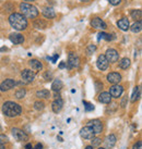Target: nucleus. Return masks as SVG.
Masks as SVG:
<instances>
[{
	"label": "nucleus",
	"mask_w": 142,
	"mask_h": 149,
	"mask_svg": "<svg viewBox=\"0 0 142 149\" xmlns=\"http://www.w3.org/2000/svg\"><path fill=\"white\" fill-rule=\"evenodd\" d=\"M107 81H108L109 83L116 85V84H118L121 81V75L119 74V73H116V72L109 73V74L107 75Z\"/></svg>",
	"instance_id": "obj_14"
},
{
	"label": "nucleus",
	"mask_w": 142,
	"mask_h": 149,
	"mask_svg": "<svg viewBox=\"0 0 142 149\" xmlns=\"http://www.w3.org/2000/svg\"><path fill=\"white\" fill-rule=\"evenodd\" d=\"M34 26L38 29H46L47 24L45 21H43V20H39V19H38V20H36V21L34 22Z\"/></svg>",
	"instance_id": "obj_26"
},
{
	"label": "nucleus",
	"mask_w": 142,
	"mask_h": 149,
	"mask_svg": "<svg viewBox=\"0 0 142 149\" xmlns=\"http://www.w3.org/2000/svg\"><path fill=\"white\" fill-rule=\"evenodd\" d=\"M43 15L47 19H54L56 17V13H55V10L51 7H46V8L43 9Z\"/></svg>",
	"instance_id": "obj_19"
},
{
	"label": "nucleus",
	"mask_w": 142,
	"mask_h": 149,
	"mask_svg": "<svg viewBox=\"0 0 142 149\" xmlns=\"http://www.w3.org/2000/svg\"><path fill=\"white\" fill-rule=\"evenodd\" d=\"M10 40L13 42V44H15V45H20V44H23L24 42V37H23V35L19 33H13L10 35Z\"/></svg>",
	"instance_id": "obj_15"
},
{
	"label": "nucleus",
	"mask_w": 142,
	"mask_h": 149,
	"mask_svg": "<svg viewBox=\"0 0 142 149\" xmlns=\"http://www.w3.org/2000/svg\"><path fill=\"white\" fill-rule=\"evenodd\" d=\"M0 130H1V128H0Z\"/></svg>",
	"instance_id": "obj_49"
},
{
	"label": "nucleus",
	"mask_w": 142,
	"mask_h": 149,
	"mask_svg": "<svg viewBox=\"0 0 142 149\" xmlns=\"http://www.w3.org/2000/svg\"><path fill=\"white\" fill-rule=\"evenodd\" d=\"M29 65L33 69V70H42L43 69V64L38 60H30L29 61Z\"/></svg>",
	"instance_id": "obj_21"
},
{
	"label": "nucleus",
	"mask_w": 142,
	"mask_h": 149,
	"mask_svg": "<svg viewBox=\"0 0 142 149\" xmlns=\"http://www.w3.org/2000/svg\"><path fill=\"white\" fill-rule=\"evenodd\" d=\"M66 68V62H61L59 64V69H65Z\"/></svg>",
	"instance_id": "obj_40"
},
{
	"label": "nucleus",
	"mask_w": 142,
	"mask_h": 149,
	"mask_svg": "<svg viewBox=\"0 0 142 149\" xmlns=\"http://www.w3.org/2000/svg\"><path fill=\"white\" fill-rule=\"evenodd\" d=\"M58 57H59V56H58V54H55V56H54V58H53V59H51V60H53V62H56V61H57V59H58Z\"/></svg>",
	"instance_id": "obj_41"
},
{
	"label": "nucleus",
	"mask_w": 142,
	"mask_h": 149,
	"mask_svg": "<svg viewBox=\"0 0 142 149\" xmlns=\"http://www.w3.org/2000/svg\"><path fill=\"white\" fill-rule=\"evenodd\" d=\"M20 10L22 12V15L29 17V19H35L38 15L37 8L32 6V4L26 3V2H22L20 4Z\"/></svg>",
	"instance_id": "obj_3"
},
{
	"label": "nucleus",
	"mask_w": 142,
	"mask_h": 149,
	"mask_svg": "<svg viewBox=\"0 0 142 149\" xmlns=\"http://www.w3.org/2000/svg\"><path fill=\"white\" fill-rule=\"evenodd\" d=\"M25 1H35V0H25Z\"/></svg>",
	"instance_id": "obj_47"
},
{
	"label": "nucleus",
	"mask_w": 142,
	"mask_h": 149,
	"mask_svg": "<svg viewBox=\"0 0 142 149\" xmlns=\"http://www.w3.org/2000/svg\"><path fill=\"white\" fill-rule=\"evenodd\" d=\"M89 126L92 128L95 134H100V133H102V131H103V124H102V122H101L100 120H97V119L90 121V122H89Z\"/></svg>",
	"instance_id": "obj_8"
},
{
	"label": "nucleus",
	"mask_w": 142,
	"mask_h": 149,
	"mask_svg": "<svg viewBox=\"0 0 142 149\" xmlns=\"http://www.w3.org/2000/svg\"><path fill=\"white\" fill-rule=\"evenodd\" d=\"M119 66H120V69H122V70L128 69L130 66V60L128 58H122L119 61Z\"/></svg>",
	"instance_id": "obj_23"
},
{
	"label": "nucleus",
	"mask_w": 142,
	"mask_h": 149,
	"mask_svg": "<svg viewBox=\"0 0 142 149\" xmlns=\"http://www.w3.org/2000/svg\"><path fill=\"white\" fill-rule=\"evenodd\" d=\"M80 135H81V137L84 138V139H92L93 137H94V135H95V133H94V131L88 125V126H84V127L81 128Z\"/></svg>",
	"instance_id": "obj_6"
},
{
	"label": "nucleus",
	"mask_w": 142,
	"mask_h": 149,
	"mask_svg": "<svg viewBox=\"0 0 142 149\" xmlns=\"http://www.w3.org/2000/svg\"><path fill=\"white\" fill-rule=\"evenodd\" d=\"M127 100H128V96H125V97L122 98V100H121V107L122 108L126 107V102H127Z\"/></svg>",
	"instance_id": "obj_38"
},
{
	"label": "nucleus",
	"mask_w": 142,
	"mask_h": 149,
	"mask_svg": "<svg viewBox=\"0 0 142 149\" xmlns=\"http://www.w3.org/2000/svg\"><path fill=\"white\" fill-rule=\"evenodd\" d=\"M8 50V48H6V47H4V48H0V51H7Z\"/></svg>",
	"instance_id": "obj_43"
},
{
	"label": "nucleus",
	"mask_w": 142,
	"mask_h": 149,
	"mask_svg": "<svg viewBox=\"0 0 142 149\" xmlns=\"http://www.w3.org/2000/svg\"><path fill=\"white\" fill-rule=\"evenodd\" d=\"M33 149H43V145L42 144H36V146Z\"/></svg>",
	"instance_id": "obj_39"
},
{
	"label": "nucleus",
	"mask_w": 142,
	"mask_h": 149,
	"mask_svg": "<svg viewBox=\"0 0 142 149\" xmlns=\"http://www.w3.org/2000/svg\"><path fill=\"white\" fill-rule=\"evenodd\" d=\"M9 23L17 31H23L27 27V21L21 13H12L9 17Z\"/></svg>",
	"instance_id": "obj_1"
},
{
	"label": "nucleus",
	"mask_w": 142,
	"mask_h": 149,
	"mask_svg": "<svg viewBox=\"0 0 142 149\" xmlns=\"http://www.w3.org/2000/svg\"><path fill=\"white\" fill-rule=\"evenodd\" d=\"M21 76H22V79H23L24 82H26V83H30V82H33L34 79H35V76H36V74H35L32 70L26 69V70L22 71Z\"/></svg>",
	"instance_id": "obj_10"
},
{
	"label": "nucleus",
	"mask_w": 142,
	"mask_h": 149,
	"mask_svg": "<svg viewBox=\"0 0 142 149\" xmlns=\"http://www.w3.org/2000/svg\"><path fill=\"white\" fill-rule=\"evenodd\" d=\"M98 100H100V102L102 104H110V100H112V97L109 95L108 93H101L100 96H98Z\"/></svg>",
	"instance_id": "obj_20"
},
{
	"label": "nucleus",
	"mask_w": 142,
	"mask_h": 149,
	"mask_svg": "<svg viewBox=\"0 0 142 149\" xmlns=\"http://www.w3.org/2000/svg\"><path fill=\"white\" fill-rule=\"evenodd\" d=\"M98 37H97V39L98 40H101V39H106V40H112L113 39V37L109 35V34H106V33H98V35H97Z\"/></svg>",
	"instance_id": "obj_30"
},
{
	"label": "nucleus",
	"mask_w": 142,
	"mask_h": 149,
	"mask_svg": "<svg viewBox=\"0 0 142 149\" xmlns=\"http://www.w3.org/2000/svg\"><path fill=\"white\" fill-rule=\"evenodd\" d=\"M63 82L60 81V79H55L53 84H51V88H53V91H61V88H63Z\"/></svg>",
	"instance_id": "obj_22"
},
{
	"label": "nucleus",
	"mask_w": 142,
	"mask_h": 149,
	"mask_svg": "<svg viewBox=\"0 0 142 149\" xmlns=\"http://www.w3.org/2000/svg\"><path fill=\"white\" fill-rule=\"evenodd\" d=\"M132 149H142V141H139L137 144H134V147H132Z\"/></svg>",
	"instance_id": "obj_36"
},
{
	"label": "nucleus",
	"mask_w": 142,
	"mask_h": 149,
	"mask_svg": "<svg viewBox=\"0 0 142 149\" xmlns=\"http://www.w3.org/2000/svg\"><path fill=\"white\" fill-rule=\"evenodd\" d=\"M95 50H96V46L95 45H90L88 47V54H92Z\"/></svg>",
	"instance_id": "obj_34"
},
{
	"label": "nucleus",
	"mask_w": 142,
	"mask_h": 149,
	"mask_svg": "<svg viewBox=\"0 0 142 149\" xmlns=\"http://www.w3.org/2000/svg\"><path fill=\"white\" fill-rule=\"evenodd\" d=\"M79 66V58L75 56L73 52H70L68 56V62H66V68L68 69H73Z\"/></svg>",
	"instance_id": "obj_5"
},
{
	"label": "nucleus",
	"mask_w": 142,
	"mask_h": 149,
	"mask_svg": "<svg viewBox=\"0 0 142 149\" xmlns=\"http://www.w3.org/2000/svg\"><path fill=\"white\" fill-rule=\"evenodd\" d=\"M2 112L6 116L9 118H14V116L21 114L22 108L20 104H15L13 101H7L2 106Z\"/></svg>",
	"instance_id": "obj_2"
},
{
	"label": "nucleus",
	"mask_w": 142,
	"mask_h": 149,
	"mask_svg": "<svg viewBox=\"0 0 142 149\" xmlns=\"http://www.w3.org/2000/svg\"><path fill=\"white\" fill-rule=\"evenodd\" d=\"M83 104H84V107H85V110H86V111H92V110H94V106H93L92 104L88 102V101H84L83 100Z\"/></svg>",
	"instance_id": "obj_32"
},
{
	"label": "nucleus",
	"mask_w": 142,
	"mask_h": 149,
	"mask_svg": "<svg viewBox=\"0 0 142 149\" xmlns=\"http://www.w3.org/2000/svg\"><path fill=\"white\" fill-rule=\"evenodd\" d=\"M108 64H109V62L107 61V59L105 58L104 54H101V56H98L97 61H96V65H97V68H98L101 71L106 70V69L108 68Z\"/></svg>",
	"instance_id": "obj_11"
},
{
	"label": "nucleus",
	"mask_w": 142,
	"mask_h": 149,
	"mask_svg": "<svg viewBox=\"0 0 142 149\" xmlns=\"http://www.w3.org/2000/svg\"><path fill=\"white\" fill-rule=\"evenodd\" d=\"M140 97V87L139 86H136L134 89V93H132V95H131V101L134 102V101H137L138 98Z\"/></svg>",
	"instance_id": "obj_24"
},
{
	"label": "nucleus",
	"mask_w": 142,
	"mask_h": 149,
	"mask_svg": "<svg viewBox=\"0 0 142 149\" xmlns=\"http://www.w3.org/2000/svg\"><path fill=\"white\" fill-rule=\"evenodd\" d=\"M104 56L108 62H117L118 59H119V54L115 49H107Z\"/></svg>",
	"instance_id": "obj_7"
},
{
	"label": "nucleus",
	"mask_w": 142,
	"mask_h": 149,
	"mask_svg": "<svg viewBox=\"0 0 142 149\" xmlns=\"http://www.w3.org/2000/svg\"><path fill=\"white\" fill-rule=\"evenodd\" d=\"M101 143H102V139L98 138V137H93L92 138V147H94V146H98Z\"/></svg>",
	"instance_id": "obj_33"
},
{
	"label": "nucleus",
	"mask_w": 142,
	"mask_h": 149,
	"mask_svg": "<svg viewBox=\"0 0 142 149\" xmlns=\"http://www.w3.org/2000/svg\"><path fill=\"white\" fill-rule=\"evenodd\" d=\"M117 25H118V27H119L121 31L127 32V31L129 29V27H130L129 20H128V19H126V17H124V19H121V20H119V21L117 22Z\"/></svg>",
	"instance_id": "obj_17"
},
{
	"label": "nucleus",
	"mask_w": 142,
	"mask_h": 149,
	"mask_svg": "<svg viewBox=\"0 0 142 149\" xmlns=\"http://www.w3.org/2000/svg\"><path fill=\"white\" fill-rule=\"evenodd\" d=\"M80 1H90V0H80Z\"/></svg>",
	"instance_id": "obj_46"
},
{
	"label": "nucleus",
	"mask_w": 142,
	"mask_h": 149,
	"mask_svg": "<svg viewBox=\"0 0 142 149\" xmlns=\"http://www.w3.org/2000/svg\"><path fill=\"white\" fill-rule=\"evenodd\" d=\"M91 25L92 27L97 29H107V25L103 20H101L100 17H94L92 21H91Z\"/></svg>",
	"instance_id": "obj_13"
},
{
	"label": "nucleus",
	"mask_w": 142,
	"mask_h": 149,
	"mask_svg": "<svg viewBox=\"0 0 142 149\" xmlns=\"http://www.w3.org/2000/svg\"><path fill=\"white\" fill-rule=\"evenodd\" d=\"M63 106V100L61 99V98H57V99H55L54 102H53V104H51L53 111H54L55 113H58V112L61 111Z\"/></svg>",
	"instance_id": "obj_16"
},
{
	"label": "nucleus",
	"mask_w": 142,
	"mask_h": 149,
	"mask_svg": "<svg viewBox=\"0 0 142 149\" xmlns=\"http://www.w3.org/2000/svg\"><path fill=\"white\" fill-rule=\"evenodd\" d=\"M141 27H142V24H141V21H138L134 23L131 27H129L131 29V32H134V33H139L140 31H141Z\"/></svg>",
	"instance_id": "obj_27"
},
{
	"label": "nucleus",
	"mask_w": 142,
	"mask_h": 149,
	"mask_svg": "<svg viewBox=\"0 0 142 149\" xmlns=\"http://www.w3.org/2000/svg\"><path fill=\"white\" fill-rule=\"evenodd\" d=\"M12 135H13V137L19 141H29V135H27L24 131L20 130V128H17V127L12 128Z\"/></svg>",
	"instance_id": "obj_4"
},
{
	"label": "nucleus",
	"mask_w": 142,
	"mask_h": 149,
	"mask_svg": "<svg viewBox=\"0 0 142 149\" xmlns=\"http://www.w3.org/2000/svg\"><path fill=\"white\" fill-rule=\"evenodd\" d=\"M141 15H142V12L140 9H136V10H132V11H131V17L134 19V20L141 21Z\"/></svg>",
	"instance_id": "obj_25"
},
{
	"label": "nucleus",
	"mask_w": 142,
	"mask_h": 149,
	"mask_svg": "<svg viewBox=\"0 0 142 149\" xmlns=\"http://www.w3.org/2000/svg\"><path fill=\"white\" fill-rule=\"evenodd\" d=\"M25 149H33V146H32V144H27V145L25 146Z\"/></svg>",
	"instance_id": "obj_42"
},
{
	"label": "nucleus",
	"mask_w": 142,
	"mask_h": 149,
	"mask_svg": "<svg viewBox=\"0 0 142 149\" xmlns=\"http://www.w3.org/2000/svg\"><path fill=\"white\" fill-rule=\"evenodd\" d=\"M8 141V137L4 135V134H0V145H2L4 143H7Z\"/></svg>",
	"instance_id": "obj_35"
},
{
	"label": "nucleus",
	"mask_w": 142,
	"mask_h": 149,
	"mask_svg": "<svg viewBox=\"0 0 142 149\" xmlns=\"http://www.w3.org/2000/svg\"><path fill=\"white\" fill-rule=\"evenodd\" d=\"M85 149H93V147H92V146H86V147H85Z\"/></svg>",
	"instance_id": "obj_44"
},
{
	"label": "nucleus",
	"mask_w": 142,
	"mask_h": 149,
	"mask_svg": "<svg viewBox=\"0 0 142 149\" xmlns=\"http://www.w3.org/2000/svg\"><path fill=\"white\" fill-rule=\"evenodd\" d=\"M34 108H35L36 110H38V111H41V110H43V109L45 108V104H44L43 101H35V102H34Z\"/></svg>",
	"instance_id": "obj_31"
},
{
	"label": "nucleus",
	"mask_w": 142,
	"mask_h": 149,
	"mask_svg": "<svg viewBox=\"0 0 142 149\" xmlns=\"http://www.w3.org/2000/svg\"><path fill=\"white\" fill-rule=\"evenodd\" d=\"M108 2L110 4H113V6H117L121 2V0H108Z\"/></svg>",
	"instance_id": "obj_37"
},
{
	"label": "nucleus",
	"mask_w": 142,
	"mask_h": 149,
	"mask_svg": "<svg viewBox=\"0 0 142 149\" xmlns=\"http://www.w3.org/2000/svg\"><path fill=\"white\" fill-rule=\"evenodd\" d=\"M25 94H26V91H25L24 88H20V89H18L15 91L14 96H15V98H18V99H22L25 96Z\"/></svg>",
	"instance_id": "obj_29"
},
{
	"label": "nucleus",
	"mask_w": 142,
	"mask_h": 149,
	"mask_svg": "<svg viewBox=\"0 0 142 149\" xmlns=\"http://www.w3.org/2000/svg\"><path fill=\"white\" fill-rule=\"evenodd\" d=\"M116 136L114 135V134H110V135H108V136L106 137V139H105V145H106V147L107 148H113L114 146H115V144H116Z\"/></svg>",
	"instance_id": "obj_18"
},
{
	"label": "nucleus",
	"mask_w": 142,
	"mask_h": 149,
	"mask_svg": "<svg viewBox=\"0 0 142 149\" xmlns=\"http://www.w3.org/2000/svg\"><path fill=\"white\" fill-rule=\"evenodd\" d=\"M15 85V82H14V79H8L4 81L2 83L0 84V91H10V89H12L13 87Z\"/></svg>",
	"instance_id": "obj_12"
},
{
	"label": "nucleus",
	"mask_w": 142,
	"mask_h": 149,
	"mask_svg": "<svg viewBox=\"0 0 142 149\" xmlns=\"http://www.w3.org/2000/svg\"><path fill=\"white\" fill-rule=\"evenodd\" d=\"M0 149H6V148H4V147L2 145H0Z\"/></svg>",
	"instance_id": "obj_45"
},
{
	"label": "nucleus",
	"mask_w": 142,
	"mask_h": 149,
	"mask_svg": "<svg viewBox=\"0 0 142 149\" xmlns=\"http://www.w3.org/2000/svg\"><path fill=\"white\" fill-rule=\"evenodd\" d=\"M98 149H105V148H103V147H100V148H98Z\"/></svg>",
	"instance_id": "obj_48"
},
{
	"label": "nucleus",
	"mask_w": 142,
	"mask_h": 149,
	"mask_svg": "<svg viewBox=\"0 0 142 149\" xmlns=\"http://www.w3.org/2000/svg\"><path fill=\"white\" fill-rule=\"evenodd\" d=\"M36 96H37L38 98H49L50 94L47 89H42V91H38L36 93Z\"/></svg>",
	"instance_id": "obj_28"
},
{
	"label": "nucleus",
	"mask_w": 142,
	"mask_h": 149,
	"mask_svg": "<svg viewBox=\"0 0 142 149\" xmlns=\"http://www.w3.org/2000/svg\"><path fill=\"white\" fill-rule=\"evenodd\" d=\"M122 91H124V87L120 86V85H113V86L110 87V89H109V95L110 97H114V98H119L122 94Z\"/></svg>",
	"instance_id": "obj_9"
}]
</instances>
